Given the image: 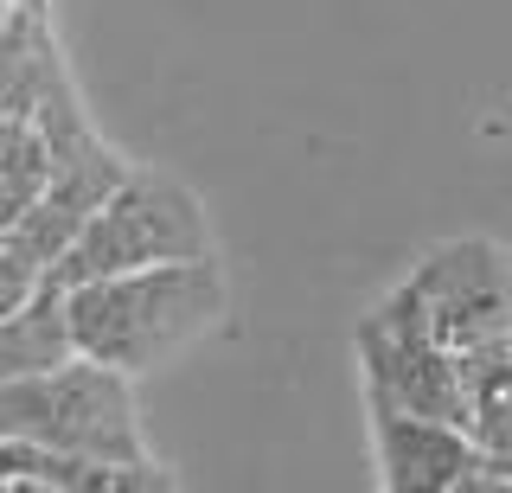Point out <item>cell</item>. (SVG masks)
<instances>
[{
	"label": "cell",
	"mask_w": 512,
	"mask_h": 493,
	"mask_svg": "<svg viewBox=\"0 0 512 493\" xmlns=\"http://www.w3.org/2000/svg\"><path fill=\"white\" fill-rule=\"evenodd\" d=\"M52 186V148L32 116H0V237L20 231V218Z\"/></svg>",
	"instance_id": "30bf717a"
},
{
	"label": "cell",
	"mask_w": 512,
	"mask_h": 493,
	"mask_svg": "<svg viewBox=\"0 0 512 493\" xmlns=\"http://www.w3.org/2000/svg\"><path fill=\"white\" fill-rule=\"evenodd\" d=\"M231 289H224L218 257H173L148 269H116L71 289V327H77V353L116 365V372L141 378L160 372L180 353L218 333Z\"/></svg>",
	"instance_id": "6da1fadb"
},
{
	"label": "cell",
	"mask_w": 512,
	"mask_h": 493,
	"mask_svg": "<svg viewBox=\"0 0 512 493\" xmlns=\"http://www.w3.org/2000/svg\"><path fill=\"white\" fill-rule=\"evenodd\" d=\"M378 481L391 493H455L474 468V436L461 423L416 417V410H372Z\"/></svg>",
	"instance_id": "52a82bcc"
},
{
	"label": "cell",
	"mask_w": 512,
	"mask_h": 493,
	"mask_svg": "<svg viewBox=\"0 0 512 493\" xmlns=\"http://www.w3.org/2000/svg\"><path fill=\"white\" fill-rule=\"evenodd\" d=\"M45 276H52V263L39 257V250L32 244H20V237H0V321H7V314H20L32 295L45 289Z\"/></svg>",
	"instance_id": "8fae6325"
},
{
	"label": "cell",
	"mask_w": 512,
	"mask_h": 493,
	"mask_svg": "<svg viewBox=\"0 0 512 493\" xmlns=\"http://www.w3.org/2000/svg\"><path fill=\"white\" fill-rule=\"evenodd\" d=\"M20 7H52V0H20Z\"/></svg>",
	"instance_id": "7c38bea8"
},
{
	"label": "cell",
	"mask_w": 512,
	"mask_h": 493,
	"mask_svg": "<svg viewBox=\"0 0 512 493\" xmlns=\"http://www.w3.org/2000/svg\"><path fill=\"white\" fill-rule=\"evenodd\" d=\"M71 77L45 7H20L13 0L0 13V116H32L52 90Z\"/></svg>",
	"instance_id": "ba28073f"
},
{
	"label": "cell",
	"mask_w": 512,
	"mask_h": 493,
	"mask_svg": "<svg viewBox=\"0 0 512 493\" xmlns=\"http://www.w3.org/2000/svg\"><path fill=\"white\" fill-rule=\"evenodd\" d=\"M404 289L448 353L512 340V250L493 237H448L404 276Z\"/></svg>",
	"instance_id": "5b68a950"
},
{
	"label": "cell",
	"mask_w": 512,
	"mask_h": 493,
	"mask_svg": "<svg viewBox=\"0 0 512 493\" xmlns=\"http://www.w3.org/2000/svg\"><path fill=\"white\" fill-rule=\"evenodd\" d=\"M7 7H13V0H0V13H7Z\"/></svg>",
	"instance_id": "4fadbf2b"
},
{
	"label": "cell",
	"mask_w": 512,
	"mask_h": 493,
	"mask_svg": "<svg viewBox=\"0 0 512 493\" xmlns=\"http://www.w3.org/2000/svg\"><path fill=\"white\" fill-rule=\"evenodd\" d=\"M0 436L45 442V449L96 461V468L154 461L135 417V378L90 353L39 378H0Z\"/></svg>",
	"instance_id": "7a4b0ae2"
},
{
	"label": "cell",
	"mask_w": 512,
	"mask_h": 493,
	"mask_svg": "<svg viewBox=\"0 0 512 493\" xmlns=\"http://www.w3.org/2000/svg\"><path fill=\"white\" fill-rule=\"evenodd\" d=\"M32 122L45 129V148H52V186H45V205H58V212H71L77 225H84L96 205L128 180V161L96 135V122H90V109H84L71 77L32 109Z\"/></svg>",
	"instance_id": "8992f818"
},
{
	"label": "cell",
	"mask_w": 512,
	"mask_h": 493,
	"mask_svg": "<svg viewBox=\"0 0 512 493\" xmlns=\"http://www.w3.org/2000/svg\"><path fill=\"white\" fill-rule=\"evenodd\" d=\"M173 257H218L212 218H205V205L186 180L154 173V167H128V180L84 218L71 250L52 263V282L77 289V282L173 263Z\"/></svg>",
	"instance_id": "3957f363"
},
{
	"label": "cell",
	"mask_w": 512,
	"mask_h": 493,
	"mask_svg": "<svg viewBox=\"0 0 512 493\" xmlns=\"http://www.w3.org/2000/svg\"><path fill=\"white\" fill-rule=\"evenodd\" d=\"M77 359V327H71V289L45 276V289L20 314L0 321V378H39Z\"/></svg>",
	"instance_id": "9c48e42d"
},
{
	"label": "cell",
	"mask_w": 512,
	"mask_h": 493,
	"mask_svg": "<svg viewBox=\"0 0 512 493\" xmlns=\"http://www.w3.org/2000/svg\"><path fill=\"white\" fill-rule=\"evenodd\" d=\"M365 365V404L372 410H416L468 429V397H461V359L423 327L410 289L397 282L352 333Z\"/></svg>",
	"instance_id": "277c9868"
}]
</instances>
